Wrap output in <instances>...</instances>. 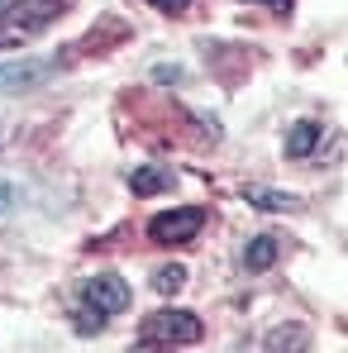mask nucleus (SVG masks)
I'll return each instance as SVG.
<instances>
[{"label":"nucleus","mask_w":348,"mask_h":353,"mask_svg":"<svg viewBox=\"0 0 348 353\" xmlns=\"http://www.w3.org/2000/svg\"><path fill=\"white\" fill-rule=\"evenodd\" d=\"M129 282L115 277V272H101V277H86L81 292H76V305H81V325H105L129 310Z\"/></svg>","instance_id":"obj_1"},{"label":"nucleus","mask_w":348,"mask_h":353,"mask_svg":"<svg viewBox=\"0 0 348 353\" xmlns=\"http://www.w3.org/2000/svg\"><path fill=\"white\" fill-rule=\"evenodd\" d=\"M205 325L191 315V310H153L143 325H139V339L143 344H163V349H186V344H201Z\"/></svg>","instance_id":"obj_2"},{"label":"nucleus","mask_w":348,"mask_h":353,"mask_svg":"<svg viewBox=\"0 0 348 353\" xmlns=\"http://www.w3.org/2000/svg\"><path fill=\"white\" fill-rule=\"evenodd\" d=\"M205 225V210L201 205H176V210H163L158 220H148V239L153 243H191Z\"/></svg>","instance_id":"obj_3"},{"label":"nucleus","mask_w":348,"mask_h":353,"mask_svg":"<svg viewBox=\"0 0 348 353\" xmlns=\"http://www.w3.org/2000/svg\"><path fill=\"white\" fill-rule=\"evenodd\" d=\"M58 58H24V62H5L0 67V96H14V91H29L39 81L53 77Z\"/></svg>","instance_id":"obj_4"},{"label":"nucleus","mask_w":348,"mask_h":353,"mask_svg":"<svg viewBox=\"0 0 348 353\" xmlns=\"http://www.w3.org/2000/svg\"><path fill=\"white\" fill-rule=\"evenodd\" d=\"M267 353H310V330L305 325H277L267 334Z\"/></svg>","instance_id":"obj_5"},{"label":"nucleus","mask_w":348,"mask_h":353,"mask_svg":"<svg viewBox=\"0 0 348 353\" xmlns=\"http://www.w3.org/2000/svg\"><path fill=\"white\" fill-rule=\"evenodd\" d=\"M272 263H277V239H272V234L248 239V248H243V268H248V272H267Z\"/></svg>","instance_id":"obj_6"},{"label":"nucleus","mask_w":348,"mask_h":353,"mask_svg":"<svg viewBox=\"0 0 348 353\" xmlns=\"http://www.w3.org/2000/svg\"><path fill=\"white\" fill-rule=\"evenodd\" d=\"M129 186H134L139 196H158V191H167V186H172V176L163 172V168H139V172L129 176Z\"/></svg>","instance_id":"obj_7"},{"label":"nucleus","mask_w":348,"mask_h":353,"mask_svg":"<svg viewBox=\"0 0 348 353\" xmlns=\"http://www.w3.org/2000/svg\"><path fill=\"white\" fill-rule=\"evenodd\" d=\"M315 143H320V124L300 119V124L291 129V139H287V153H291V158H305V153H310Z\"/></svg>","instance_id":"obj_8"},{"label":"nucleus","mask_w":348,"mask_h":353,"mask_svg":"<svg viewBox=\"0 0 348 353\" xmlns=\"http://www.w3.org/2000/svg\"><path fill=\"white\" fill-rule=\"evenodd\" d=\"M153 287H158V292H163V296L181 292V287H186V268H163V272L153 277Z\"/></svg>","instance_id":"obj_9"},{"label":"nucleus","mask_w":348,"mask_h":353,"mask_svg":"<svg viewBox=\"0 0 348 353\" xmlns=\"http://www.w3.org/2000/svg\"><path fill=\"white\" fill-rule=\"evenodd\" d=\"M248 201H258V205H267V210H282V205H291V196H277V191H248Z\"/></svg>","instance_id":"obj_10"},{"label":"nucleus","mask_w":348,"mask_h":353,"mask_svg":"<svg viewBox=\"0 0 348 353\" xmlns=\"http://www.w3.org/2000/svg\"><path fill=\"white\" fill-rule=\"evenodd\" d=\"M148 5H153V10H163V14H181L191 0H148Z\"/></svg>","instance_id":"obj_11"},{"label":"nucleus","mask_w":348,"mask_h":353,"mask_svg":"<svg viewBox=\"0 0 348 353\" xmlns=\"http://www.w3.org/2000/svg\"><path fill=\"white\" fill-rule=\"evenodd\" d=\"M258 5H272V10H291V0H258Z\"/></svg>","instance_id":"obj_12"},{"label":"nucleus","mask_w":348,"mask_h":353,"mask_svg":"<svg viewBox=\"0 0 348 353\" xmlns=\"http://www.w3.org/2000/svg\"><path fill=\"white\" fill-rule=\"evenodd\" d=\"M10 10H14V0H0V19H10Z\"/></svg>","instance_id":"obj_13"},{"label":"nucleus","mask_w":348,"mask_h":353,"mask_svg":"<svg viewBox=\"0 0 348 353\" xmlns=\"http://www.w3.org/2000/svg\"><path fill=\"white\" fill-rule=\"evenodd\" d=\"M5 205H10V196H5V191H0V210H5Z\"/></svg>","instance_id":"obj_14"}]
</instances>
